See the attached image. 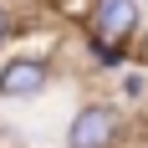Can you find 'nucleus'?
<instances>
[{
    "instance_id": "nucleus-2",
    "label": "nucleus",
    "mask_w": 148,
    "mask_h": 148,
    "mask_svg": "<svg viewBox=\"0 0 148 148\" xmlns=\"http://www.w3.org/2000/svg\"><path fill=\"white\" fill-rule=\"evenodd\" d=\"M138 36H143V0H97L82 31V51H133Z\"/></svg>"
},
{
    "instance_id": "nucleus-3",
    "label": "nucleus",
    "mask_w": 148,
    "mask_h": 148,
    "mask_svg": "<svg viewBox=\"0 0 148 148\" xmlns=\"http://www.w3.org/2000/svg\"><path fill=\"white\" fill-rule=\"evenodd\" d=\"M56 82L51 51H10L0 56V102H36Z\"/></svg>"
},
{
    "instance_id": "nucleus-6",
    "label": "nucleus",
    "mask_w": 148,
    "mask_h": 148,
    "mask_svg": "<svg viewBox=\"0 0 148 148\" xmlns=\"http://www.w3.org/2000/svg\"><path fill=\"white\" fill-rule=\"evenodd\" d=\"M15 26H21V15H15V5H10V0H0V46H5V41L15 36Z\"/></svg>"
},
{
    "instance_id": "nucleus-4",
    "label": "nucleus",
    "mask_w": 148,
    "mask_h": 148,
    "mask_svg": "<svg viewBox=\"0 0 148 148\" xmlns=\"http://www.w3.org/2000/svg\"><path fill=\"white\" fill-rule=\"evenodd\" d=\"M41 5L46 21H56V26H77V31H87L92 10H97V0H36Z\"/></svg>"
},
{
    "instance_id": "nucleus-1",
    "label": "nucleus",
    "mask_w": 148,
    "mask_h": 148,
    "mask_svg": "<svg viewBox=\"0 0 148 148\" xmlns=\"http://www.w3.org/2000/svg\"><path fill=\"white\" fill-rule=\"evenodd\" d=\"M128 133H133V118L123 112V102L92 97L66 123V148H128Z\"/></svg>"
},
{
    "instance_id": "nucleus-5",
    "label": "nucleus",
    "mask_w": 148,
    "mask_h": 148,
    "mask_svg": "<svg viewBox=\"0 0 148 148\" xmlns=\"http://www.w3.org/2000/svg\"><path fill=\"white\" fill-rule=\"evenodd\" d=\"M118 92L128 107H143L148 102V72L143 66H128V72H118Z\"/></svg>"
}]
</instances>
